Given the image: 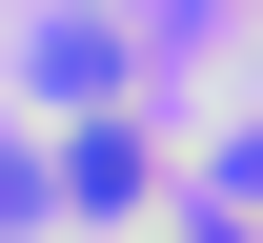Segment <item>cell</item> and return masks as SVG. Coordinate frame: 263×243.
Returning a JSON list of instances; mask_svg holds the SVG:
<instances>
[{"instance_id": "cell-2", "label": "cell", "mask_w": 263, "mask_h": 243, "mask_svg": "<svg viewBox=\"0 0 263 243\" xmlns=\"http://www.w3.org/2000/svg\"><path fill=\"white\" fill-rule=\"evenodd\" d=\"M223 203H243V223H263V122H243V162H223Z\"/></svg>"}, {"instance_id": "cell-1", "label": "cell", "mask_w": 263, "mask_h": 243, "mask_svg": "<svg viewBox=\"0 0 263 243\" xmlns=\"http://www.w3.org/2000/svg\"><path fill=\"white\" fill-rule=\"evenodd\" d=\"M61 203H81V223H142V203H162V162H142L122 122H81V162H61Z\"/></svg>"}]
</instances>
